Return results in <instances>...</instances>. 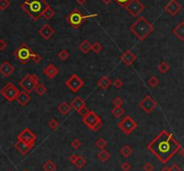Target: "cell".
<instances>
[{
    "label": "cell",
    "mask_w": 184,
    "mask_h": 171,
    "mask_svg": "<svg viewBox=\"0 0 184 171\" xmlns=\"http://www.w3.org/2000/svg\"><path fill=\"white\" fill-rule=\"evenodd\" d=\"M161 162L166 164L182 148L181 143L173 137L171 133L163 130L154 139L146 146Z\"/></svg>",
    "instance_id": "cell-1"
},
{
    "label": "cell",
    "mask_w": 184,
    "mask_h": 171,
    "mask_svg": "<svg viewBox=\"0 0 184 171\" xmlns=\"http://www.w3.org/2000/svg\"><path fill=\"white\" fill-rule=\"evenodd\" d=\"M49 5L44 0H25L22 3L21 8L34 21H38Z\"/></svg>",
    "instance_id": "cell-2"
},
{
    "label": "cell",
    "mask_w": 184,
    "mask_h": 171,
    "mask_svg": "<svg viewBox=\"0 0 184 171\" xmlns=\"http://www.w3.org/2000/svg\"><path fill=\"white\" fill-rule=\"evenodd\" d=\"M129 30L139 40H145L153 32V26L147 19L141 16L130 26Z\"/></svg>",
    "instance_id": "cell-3"
},
{
    "label": "cell",
    "mask_w": 184,
    "mask_h": 171,
    "mask_svg": "<svg viewBox=\"0 0 184 171\" xmlns=\"http://www.w3.org/2000/svg\"><path fill=\"white\" fill-rule=\"evenodd\" d=\"M97 15L96 14H93V15H88V16H85L83 15L79 9H74L68 16H67V23L72 26L74 27L75 29H77L80 27V25L82 23H84L85 22H86V20H88L89 18H93V17H96Z\"/></svg>",
    "instance_id": "cell-4"
},
{
    "label": "cell",
    "mask_w": 184,
    "mask_h": 171,
    "mask_svg": "<svg viewBox=\"0 0 184 171\" xmlns=\"http://www.w3.org/2000/svg\"><path fill=\"white\" fill-rule=\"evenodd\" d=\"M83 122L93 132H98L103 127V122L101 117L94 111H91V110L83 118Z\"/></svg>",
    "instance_id": "cell-5"
},
{
    "label": "cell",
    "mask_w": 184,
    "mask_h": 171,
    "mask_svg": "<svg viewBox=\"0 0 184 171\" xmlns=\"http://www.w3.org/2000/svg\"><path fill=\"white\" fill-rule=\"evenodd\" d=\"M33 54L31 47L26 43H23L19 47H17L14 51V56L16 59L23 64H27L30 61L31 55Z\"/></svg>",
    "instance_id": "cell-6"
},
{
    "label": "cell",
    "mask_w": 184,
    "mask_h": 171,
    "mask_svg": "<svg viewBox=\"0 0 184 171\" xmlns=\"http://www.w3.org/2000/svg\"><path fill=\"white\" fill-rule=\"evenodd\" d=\"M39 83V78L36 75L28 74L19 82V85L26 92H31L34 91L35 87Z\"/></svg>",
    "instance_id": "cell-7"
},
{
    "label": "cell",
    "mask_w": 184,
    "mask_h": 171,
    "mask_svg": "<svg viewBox=\"0 0 184 171\" xmlns=\"http://www.w3.org/2000/svg\"><path fill=\"white\" fill-rule=\"evenodd\" d=\"M118 127L122 131L123 133L127 135L130 134L135 129H137L138 124L135 122V120L128 115H127L125 117L118 123Z\"/></svg>",
    "instance_id": "cell-8"
},
{
    "label": "cell",
    "mask_w": 184,
    "mask_h": 171,
    "mask_svg": "<svg viewBox=\"0 0 184 171\" xmlns=\"http://www.w3.org/2000/svg\"><path fill=\"white\" fill-rule=\"evenodd\" d=\"M19 90L15 86L13 82H8L5 84V86L0 91L1 95L8 101L12 102L16 99L17 94L19 93Z\"/></svg>",
    "instance_id": "cell-9"
},
{
    "label": "cell",
    "mask_w": 184,
    "mask_h": 171,
    "mask_svg": "<svg viewBox=\"0 0 184 171\" xmlns=\"http://www.w3.org/2000/svg\"><path fill=\"white\" fill-rule=\"evenodd\" d=\"M66 85L71 92L77 93L79 90H81L84 87L85 82L77 75L75 74V75H72L71 77H69L66 81Z\"/></svg>",
    "instance_id": "cell-10"
},
{
    "label": "cell",
    "mask_w": 184,
    "mask_h": 171,
    "mask_svg": "<svg viewBox=\"0 0 184 171\" xmlns=\"http://www.w3.org/2000/svg\"><path fill=\"white\" fill-rule=\"evenodd\" d=\"M124 8L133 17H137L145 10V5L139 0H130Z\"/></svg>",
    "instance_id": "cell-11"
},
{
    "label": "cell",
    "mask_w": 184,
    "mask_h": 171,
    "mask_svg": "<svg viewBox=\"0 0 184 171\" xmlns=\"http://www.w3.org/2000/svg\"><path fill=\"white\" fill-rule=\"evenodd\" d=\"M17 141H21L28 145L34 146L36 141V135L29 128H24L17 136Z\"/></svg>",
    "instance_id": "cell-12"
},
{
    "label": "cell",
    "mask_w": 184,
    "mask_h": 171,
    "mask_svg": "<svg viewBox=\"0 0 184 171\" xmlns=\"http://www.w3.org/2000/svg\"><path fill=\"white\" fill-rule=\"evenodd\" d=\"M157 102L150 95H146L144 99L139 102V108H141V109H143L147 114H150L157 107Z\"/></svg>",
    "instance_id": "cell-13"
},
{
    "label": "cell",
    "mask_w": 184,
    "mask_h": 171,
    "mask_svg": "<svg viewBox=\"0 0 184 171\" xmlns=\"http://www.w3.org/2000/svg\"><path fill=\"white\" fill-rule=\"evenodd\" d=\"M164 10L168 13L169 15L174 16L182 10V5L178 3L177 0H171L164 6Z\"/></svg>",
    "instance_id": "cell-14"
},
{
    "label": "cell",
    "mask_w": 184,
    "mask_h": 171,
    "mask_svg": "<svg viewBox=\"0 0 184 171\" xmlns=\"http://www.w3.org/2000/svg\"><path fill=\"white\" fill-rule=\"evenodd\" d=\"M16 68L9 61H5L0 65V74L5 77H9L14 72Z\"/></svg>",
    "instance_id": "cell-15"
},
{
    "label": "cell",
    "mask_w": 184,
    "mask_h": 171,
    "mask_svg": "<svg viewBox=\"0 0 184 171\" xmlns=\"http://www.w3.org/2000/svg\"><path fill=\"white\" fill-rule=\"evenodd\" d=\"M120 58H121V60L126 65L129 66V65H131L133 63L136 61L137 56H136L134 53H132L130 50L128 49V50H126L122 55L121 56Z\"/></svg>",
    "instance_id": "cell-16"
},
{
    "label": "cell",
    "mask_w": 184,
    "mask_h": 171,
    "mask_svg": "<svg viewBox=\"0 0 184 171\" xmlns=\"http://www.w3.org/2000/svg\"><path fill=\"white\" fill-rule=\"evenodd\" d=\"M14 147L16 148V151L18 152H20L23 156L27 155L29 153V152L33 148L31 145H28V144L21 141H17L16 143L14 144Z\"/></svg>",
    "instance_id": "cell-17"
},
{
    "label": "cell",
    "mask_w": 184,
    "mask_h": 171,
    "mask_svg": "<svg viewBox=\"0 0 184 171\" xmlns=\"http://www.w3.org/2000/svg\"><path fill=\"white\" fill-rule=\"evenodd\" d=\"M43 73L48 78L53 79L59 75V68L54 64L50 63L43 69Z\"/></svg>",
    "instance_id": "cell-18"
},
{
    "label": "cell",
    "mask_w": 184,
    "mask_h": 171,
    "mask_svg": "<svg viewBox=\"0 0 184 171\" xmlns=\"http://www.w3.org/2000/svg\"><path fill=\"white\" fill-rule=\"evenodd\" d=\"M54 29L51 27V26H49V24H44L39 31H38V34L41 37V38H43L44 40H49L53 34H54Z\"/></svg>",
    "instance_id": "cell-19"
},
{
    "label": "cell",
    "mask_w": 184,
    "mask_h": 171,
    "mask_svg": "<svg viewBox=\"0 0 184 171\" xmlns=\"http://www.w3.org/2000/svg\"><path fill=\"white\" fill-rule=\"evenodd\" d=\"M16 99L19 105L23 107V106H26L28 102L31 100V97L28 92H26L25 91H22V92H19V93L17 94Z\"/></svg>",
    "instance_id": "cell-20"
},
{
    "label": "cell",
    "mask_w": 184,
    "mask_h": 171,
    "mask_svg": "<svg viewBox=\"0 0 184 171\" xmlns=\"http://www.w3.org/2000/svg\"><path fill=\"white\" fill-rule=\"evenodd\" d=\"M85 101L81 97H79V96L76 97V98L72 100V102H71V104H70L71 109H74L77 112H78L80 109H82L83 107H85Z\"/></svg>",
    "instance_id": "cell-21"
},
{
    "label": "cell",
    "mask_w": 184,
    "mask_h": 171,
    "mask_svg": "<svg viewBox=\"0 0 184 171\" xmlns=\"http://www.w3.org/2000/svg\"><path fill=\"white\" fill-rule=\"evenodd\" d=\"M173 34L176 38H178L181 41L184 40V22H181L174 29L172 30Z\"/></svg>",
    "instance_id": "cell-22"
},
{
    "label": "cell",
    "mask_w": 184,
    "mask_h": 171,
    "mask_svg": "<svg viewBox=\"0 0 184 171\" xmlns=\"http://www.w3.org/2000/svg\"><path fill=\"white\" fill-rule=\"evenodd\" d=\"M111 84H112L111 80L110 79V77L105 76V75H104V76H102V77L98 80V82H97V85H98L101 89H103V90H108V89L110 87Z\"/></svg>",
    "instance_id": "cell-23"
},
{
    "label": "cell",
    "mask_w": 184,
    "mask_h": 171,
    "mask_svg": "<svg viewBox=\"0 0 184 171\" xmlns=\"http://www.w3.org/2000/svg\"><path fill=\"white\" fill-rule=\"evenodd\" d=\"M78 48L84 54H88L92 50V45L87 40H85L84 41H82V43H80V45L78 46Z\"/></svg>",
    "instance_id": "cell-24"
},
{
    "label": "cell",
    "mask_w": 184,
    "mask_h": 171,
    "mask_svg": "<svg viewBox=\"0 0 184 171\" xmlns=\"http://www.w3.org/2000/svg\"><path fill=\"white\" fill-rule=\"evenodd\" d=\"M86 163H87V160L84 156L77 155V159L73 164L75 165V167L77 168V169H82L86 165Z\"/></svg>",
    "instance_id": "cell-25"
},
{
    "label": "cell",
    "mask_w": 184,
    "mask_h": 171,
    "mask_svg": "<svg viewBox=\"0 0 184 171\" xmlns=\"http://www.w3.org/2000/svg\"><path fill=\"white\" fill-rule=\"evenodd\" d=\"M120 152H121V154L124 158L127 159V158H128V157H130V156L132 155V153H133V149L131 148L130 145L125 144V145H123L122 147H121Z\"/></svg>",
    "instance_id": "cell-26"
},
{
    "label": "cell",
    "mask_w": 184,
    "mask_h": 171,
    "mask_svg": "<svg viewBox=\"0 0 184 171\" xmlns=\"http://www.w3.org/2000/svg\"><path fill=\"white\" fill-rule=\"evenodd\" d=\"M58 109H59V112H60L61 115H67V113L70 112L71 107H70V105L67 104V102H62L61 104H60Z\"/></svg>",
    "instance_id": "cell-27"
},
{
    "label": "cell",
    "mask_w": 184,
    "mask_h": 171,
    "mask_svg": "<svg viewBox=\"0 0 184 171\" xmlns=\"http://www.w3.org/2000/svg\"><path fill=\"white\" fill-rule=\"evenodd\" d=\"M124 113H125V109H123L121 106H115L111 110V114L117 118L121 117L122 115H124Z\"/></svg>",
    "instance_id": "cell-28"
},
{
    "label": "cell",
    "mask_w": 184,
    "mask_h": 171,
    "mask_svg": "<svg viewBox=\"0 0 184 171\" xmlns=\"http://www.w3.org/2000/svg\"><path fill=\"white\" fill-rule=\"evenodd\" d=\"M44 171H55L57 169V165L52 160H48L42 167Z\"/></svg>",
    "instance_id": "cell-29"
},
{
    "label": "cell",
    "mask_w": 184,
    "mask_h": 171,
    "mask_svg": "<svg viewBox=\"0 0 184 171\" xmlns=\"http://www.w3.org/2000/svg\"><path fill=\"white\" fill-rule=\"evenodd\" d=\"M158 70L161 74L164 75L170 70V64L166 61H163L158 65Z\"/></svg>",
    "instance_id": "cell-30"
},
{
    "label": "cell",
    "mask_w": 184,
    "mask_h": 171,
    "mask_svg": "<svg viewBox=\"0 0 184 171\" xmlns=\"http://www.w3.org/2000/svg\"><path fill=\"white\" fill-rule=\"evenodd\" d=\"M97 158H98L101 161L105 162V161H107L108 159L110 158V154L107 151H105V149H103V150H102V151L97 154Z\"/></svg>",
    "instance_id": "cell-31"
},
{
    "label": "cell",
    "mask_w": 184,
    "mask_h": 171,
    "mask_svg": "<svg viewBox=\"0 0 184 171\" xmlns=\"http://www.w3.org/2000/svg\"><path fill=\"white\" fill-rule=\"evenodd\" d=\"M55 16V12L53 11V9L49 5L46 9L43 11L42 13V16L46 19V20H50L53 16Z\"/></svg>",
    "instance_id": "cell-32"
},
{
    "label": "cell",
    "mask_w": 184,
    "mask_h": 171,
    "mask_svg": "<svg viewBox=\"0 0 184 171\" xmlns=\"http://www.w3.org/2000/svg\"><path fill=\"white\" fill-rule=\"evenodd\" d=\"M34 91H35V92L38 94L39 96H43L44 94L46 93L47 88L44 86V84L39 82V83L37 84V86L35 87Z\"/></svg>",
    "instance_id": "cell-33"
},
{
    "label": "cell",
    "mask_w": 184,
    "mask_h": 171,
    "mask_svg": "<svg viewBox=\"0 0 184 171\" xmlns=\"http://www.w3.org/2000/svg\"><path fill=\"white\" fill-rule=\"evenodd\" d=\"M159 83H160L159 79L156 77V76H154V75L151 76V77L147 80V84H148L150 87H152V88H155V87H157V86L159 85Z\"/></svg>",
    "instance_id": "cell-34"
},
{
    "label": "cell",
    "mask_w": 184,
    "mask_h": 171,
    "mask_svg": "<svg viewBox=\"0 0 184 171\" xmlns=\"http://www.w3.org/2000/svg\"><path fill=\"white\" fill-rule=\"evenodd\" d=\"M95 145L97 148L101 149V150H103L106 148V146L108 145V141L103 138H99L98 140L95 141Z\"/></svg>",
    "instance_id": "cell-35"
},
{
    "label": "cell",
    "mask_w": 184,
    "mask_h": 171,
    "mask_svg": "<svg viewBox=\"0 0 184 171\" xmlns=\"http://www.w3.org/2000/svg\"><path fill=\"white\" fill-rule=\"evenodd\" d=\"M59 58L61 60V61H66V60H67L68 59V58H69V53H68V51L67 50H66V49H61L60 52H59Z\"/></svg>",
    "instance_id": "cell-36"
},
{
    "label": "cell",
    "mask_w": 184,
    "mask_h": 171,
    "mask_svg": "<svg viewBox=\"0 0 184 171\" xmlns=\"http://www.w3.org/2000/svg\"><path fill=\"white\" fill-rule=\"evenodd\" d=\"M48 125L52 129V130H56L59 126H60V123L58 122L57 119L55 118H50L48 122Z\"/></svg>",
    "instance_id": "cell-37"
},
{
    "label": "cell",
    "mask_w": 184,
    "mask_h": 171,
    "mask_svg": "<svg viewBox=\"0 0 184 171\" xmlns=\"http://www.w3.org/2000/svg\"><path fill=\"white\" fill-rule=\"evenodd\" d=\"M103 49V46L100 42H94L92 45V50L95 54H99Z\"/></svg>",
    "instance_id": "cell-38"
},
{
    "label": "cell",
    "mask_w": 184,
    "mask_h": 171,
    "mask_svg": "<svg viewBox=\"0 0 184 171\" xmlns=\"http://www.w3.org/2000/svg\"><path fill=\"white\" fill-rule=\"evenodd\" d=\"M81 145H82L81 141L79 140V139H77V138H75L74 140L71 141V146H72V148L75 149V150H78V149L81 147Z\"/></svg>",
    "instance_id": "cell-39"
},
{
    "label": "cell",
    "mask_w": 184,
    "mask_h": 171,
    "mask_svg": "<svg viewBox=\"0 0 184 171\" xmlns=\"http://www.w3.org/2000/svg\"><path fill=\"white\" fill-rule=\"evenodd\" d=\"M31 59L34 63H36V64H39V63H41V61L42 60V57H41V56L40 54H37V53H33V54L31 55Z\"/></svg>",
    "instance_id": "cell-40"
},
{
    "label": "cell",
    "mask_w": 184,
    "mask_h": 171,
    "mask_svg": "<svg viewBox=\"0 0 184 171\" xmlns=\"http://www.w3.org/2000/svg\"><path fill=\"white\" fill-rule=\"evenodd\" d=\"M10 5L9 0H0V10L5 11Z\"/></svg>",
    "instance_id": "cell-41"
},
{
    "label": "cell",
    "mask_w": 184,
    "mask_h": 171,
    "mask_svg": "<svg viewBox=\"0 0 184 171\" xmlns=\"http://www.w3.org/2000/svg\"><path fill=\"white\" fill-rule=\"evenodd\" d=\"M112 83H113V86H114L116 89H120V88H121V87L123 86V84H124V82H123L121 79H119V78L115 79L114 82H113Z\"/></svg>",
    "instance_id": "cell-42"
},
{
    "label": "cell",
    "mask_w": 184,
    "mask_h": 171,
    "mask_svg": "<svg viewBox=\"0 0 184 171\" xmlns=\"http://www.w3.org/2000/svg\"><path fill=\"white\" fill-rule=\"evenodd\" d=\"M89 111H90L89 109H88L86 106H85V107H83L82 109L78 111V113H79V115H80V116H81V117L84 118V117H85V116H86V115L89 113Z\"/></svg>",
    "instance_id": "cell-43"
},
{
    "label": "cell",
    "mask_w": 184,
    "mask_h": 171,
    "mask_svg": "<svg viewBox=\"0 0 184 171\" xmlns=\"http://www.w3.org/2000/svg\"><path fill=\"white\" fill-rule=\"evenodd\" d=\"M112 103H113L114 106H121L123 103H124V101H123V99L121 97L118 96V97L114 98V99L112 100Z\"/></svg>",
    "instance_id": "cell-44"
},
{
    "label": "cell",
    "mask_w": 184,
    "mask_h": 171,
    "mask_svg": "<svg viewBox=\"0 0 184 171\" xmlns=\"http://www.w3.org/2000/svg\"><path fill=\"white\" fill-rule=\"evenodd\" d=\"M121 169L122 171H129L132 169V167H131L130 163H128V162H123L122 164L121 165Z\"/></svg>",
    "instance_id": "cell-45"
},
{
    "label": "cell",
    "mask_w": 184,
    "mask_h": 171,
    "mask_svg": "<svg viewBox=\"0 0 184 171\" xmlns=\"http://www.w3.org/2000/svg\"><path fill=\"white\" fill-rule=\"evenodd\" d=\"M142 169H143V170L144 171H153L154 168H153L152 163H150V162H146V163L142 167Z\"/></svg>",
    "instance_id": "cell-46"
},
{
    "label": "cell",
    "mask_w": 184,
    "mask_h": 171,
    "mask_svg": "<svg viewBox=\"0 0 184 171\" xmlns=\"http://www.w3.org/2000/svg\"><path fill=\"white\" fill-rule=\"evenodd\" d=\"M121 6H122V7H125L129 2H130V0H115Z\"/></svg>",
    "instance_id": "cell-47"
},
{
    "label": "cell",
    "mask_w": 184,
    "mask_h": 171,
    "mask_svg": "<svg viewBox=\"0 0 184 171\" xmlns=\"http://www.w3.org/2000/svg\"><path fill=\"white\" fill-rule=\"evenodd\" d=\"M169 170L170 171H182V169L177 165V164H172L170 168H169Z\"/></svg>",
    "instance_id": "cell-48"
},
{
    "label": "cell",
    "mask_w": 184,
    "mask_h": 171,
    "mask_svg": "<svg viewBox=\"0 0 184 171\" xmlns=\"http://www.w3.org/2000/svg\"><path fill=\"white\" fill-rule=\"evenodd\" d=\"M7 47V43L4 40H0V51L5 50V48Z\"/></svg>",
    "instance_id": "cell-49"
},
{
    "label": "cell",
    "mask_w": 184,
    "mask_h": 171,
    "mask_svg": "<svg viewBox=\"0 0 184 171\" xmlns=\"http://www.w3.org/2000/svg\"><path fill=\"white\" fill-rule=\"evenodd\" d=\"M77 154H72V155L69 156V158H68V159H69V161L71 162V163H74L75 161H76V159H77Z\"/></svg>",
    "instance_id": "cell-50"
},
{
    "label": "cell",
    "mask_w": 184,
    "mask_h": 171,
    "mask_svg": "<svg viewBox=\"0 0 184 171\" xmlns=\"http://www.w3.org/2000/svg\"><path fill=\"white\" fill-rule=\"evenodd\" d=\"M77 2L78 4H80V5H84L86 2V0H77Z\"/></svg>",
    "instance_id": "cell-51"
},
{
    "label": "cell",
    "mask_w": 184,
    "mask_h": 171,
    "mask_svg": "<svg viewBox=\"0 0 184 171\" xmlns=\"http://www.w3.org/2000/svg\"><path fill=\"white\" fill-rule=\"evenodd\" d=\"M183 149H182V148H181V150H180V151H179V152H180V154H181V156H182V157H183L184 156V152H183Z\"/></svg>",
    "instance_id": "cell-52"
},
{
    "label": "cell",
    "mask_w": 184,
    "mask_h": 171,
    "mask_svg": "<svg viewBox=\"0 0 184 171\" xmlns=\"http://www.w3.org/2000/svg\"><path fill=\"white\" fill-rule=\"evenodd\" d=\"M161 171H170L169 170V167H167V166H166V167H164V168L161 169Z\"/></svg>",
    "instance_id": "cell-53"
},
{
    "label": "cell",
    "mask_w": 184,
    "mask_h": 171,
    "mask_svg": "<svg viewBox=\"0 0 184 171\" xmlns=\"http://www.w3.org/2000/svg\"><path fill=\"white\" fill-rule=\"evenodd\" d=\"M103 2H104L105 4H109V3H110V2L111 0H103Z\"/></svg>",
    "instance_id": "cell-54"
},
{
    "label": "cell",
    "mask_w": 184,
    "mask_h": 171,
    "mask_svg": "<svg viewBox=\"0 0 184 171\" xmlns=\"http://www.w3.org/2000/svg\"><path fill=\"white\" fill-rule=\"evenodd\" d=\"M23 171H29V170H23Z\"/></svg>",
    "instance_id": "cell-55"
}]
</instances>
